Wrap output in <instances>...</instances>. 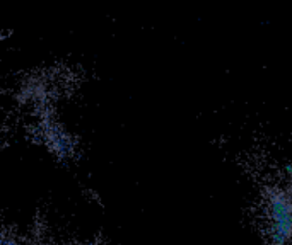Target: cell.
I'll use <instances>...</instances> for the list:
<instances>
[{
	"label": "cell",
	"mask_w": 292,
	"mask_h": 245,
	"mask_svg": "<svg viewBox=\"0 0 292 245\" xmlns=\"http://www.w3.org/2000/svg\"><path fill=\"white\" fill-rule=\"evenodd\" d=\"M260 227L272 245H292V175L260 194Z\"/></svg>",
	"instance_id": "cell-1"
}]
</instances>
